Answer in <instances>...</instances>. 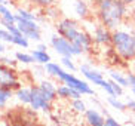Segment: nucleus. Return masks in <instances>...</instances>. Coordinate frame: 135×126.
<instances>
[{"label":"nucleus","instance_id":"obj_7","mask_svg":"<svg viewBox=\"0 0 135 126\" xmlns=\"http://www.w3.org/2000/svg\"><path fill=\"white\" fill-rule=\"evenodd\" d=\"M30 88H31V101H30V107H31V110H33V111L42 110L43 113H48V114H51L52 104L48 103V101L45 99V96L42 95L39 86H37V85H31Z\"/></svg>","mask_w":135,"mask_h":126},{"label":"nucleus","instance_id":"obj_42","mask_svg":"<svg viewBox=\"0 0 135 126\" xmlns=\"http://www.w3.org/2000/svg\"><path fill=\"white\" fill-rule=\"evenodd\" d=\"M80 126H88V125H80Z\"/></svg>","mask_w":135,"mask_h":126},{"label":"nucleus","instance_id":"obj_1","mask_svg":"<svg viewBox=\"0 0 135 126\" xmlns=\"http://www.w3.org/2000/svg\"><path fill=\"white\" fill-rule=\"evenodd\" d=\"M111 47L123 61L129 62V61L135 59V30L128 31V30L119 28V30L113 31Z\"/></svg>","mask_w":135,"mask_h":126},{"label":"nucleus","instance_id":"obj_35","mask_svg":"<svg viewBox=\"0 0 135 126\" xmlns=\"http://www.w3.org/2000/svg\"><path fill=\"white\" fill-rule=\"evenodd\" d=\"M36 49L37 51H42V52H48V45L46 43H39L36 46Z\"/></svg>","mask_w":135,"mask_h":126},{"label":"nucleus","instance_id":"obj_25","mask_svg":"<svg viewBox=\"0 0 135 126\" xmlns=\"http://www.w3.org/2000/svg\"><path fill=\"white\" fill-rule=\"evenodd\" d=\"M15 59L18 62H22V64H36V59L33 58L31 54H25V52H16L15 54Z\"/></svg>","mask_w":135,"mask_h":126},{"label":"nucleus","instance_id":"obj_19","mask_svg":"<svg viewBox=\"0 0 135 126\" xmlns=\"http://www.w3.org/2000/svg\"><path fill=\"white\" fill-rule=\"evenodd\" d=\"M30 54L33 55V58L36 59V64L46 65V64L51 62V55H49L48 52H42V51H37V49H33Z\"/></svg>","mask_w":135,"mask_h":126},{"label":"nucleus","instance_id":"obj_39","mask_svg":"<svg viewBox=\"0 0 135 126\" xmlns=\"http://www.w3.org/2000/svg\"><path fill=\"white\" fill-rule=\"evenodd\" d=\"M4 51H6V47H4V45H2V43H0V55H2V54H3Z\"/></svg>","mask_w":135,"mask_h":126},{"label":"nucleus","instance_id":"obj_14","mask_svg":"<svg viewBox=\"0 0 135 126\" xmlns=\"http://www.w3.org/2000/svg\"><path fill=\"white\" fill-rule=\"evenodd\" d=\"M56 94H58V98L60 99H68V101H71V99H80L82 98V94L71 88H68L67 85H60L58 89H56Z\"/></svg>","mask_w":135,"mask_h":126},{"label":"nucleus","instance_id":"obj_3","mask_svg":"<svg viewBox=\"0 0 135 126\" xmlns=\"http://www.w3.org/2000/svg\"><path fill=\"white\" fill-rule=\"evenodd\" d=\"M0 88H6L13 92L22 88V83L20 82V76L15 68L0 64Z\"/></svg>","mask_w":135,"mask_h":126},{"label":"nucleus","instance_id":"obj_6","mask_svg":"<svg viewBox=\"0 0 135 126\" xmlns=\"http://www.w3.org/2000/svg\"><path fill=\"white\" fill-rule=\"evenodd\" d=\"M97 18H98L99 24H103L104 27H107L111 31H116L119 30L120 25L123 24V18L116 12V9L111 6V9L107 11H97Z\"/></svg>","mask_w":135,"mask_h":126},{"label":"nucleus","instance_id":"obj_27","mask_svg":"<svg viewBox=\"0 0 135 126\" xmlns=\"http://www.w3.org/2000/svg\"><path fill=\"white\" fill-rule=\"evenodd\" d=\"M113 2L114 0H94V6L97 11H107V9H111Z\"/></svg>","mask_w":135,"mask_h":126},{"label":"nucleus","instance_id":"obj_5","mask_svg":"<svg viewBox=\"0 0 135 126\" xmlns=\"http://www.w3.org/2000/svg\"><path fill=\"white\" fill-rule=\"evenodd\" d=\"M56 31L61 37L67 39L68 42H74L76 37L79 36V33L82 31L79 22L71 18H61L58 22H56Z\"/></svg>","mask_w":135,"mask_h":126},{"label":"nucleus","instance_id":"obj_22","mask_svg":"<svg viewBox=\"0 0 135 126\" xmlns=\"http://www.w3.org/2000/svg\"><path fill=\"white\" fill-rule=\"evenodd\" d=\"M15 92L11 91V89H6V88H0V108H4L8 105L9 99L12 98Z\"/></svg>","mask_w":135,"mask_h":126},{"label":"nucleus","instance_id":"obj_2","mask_svg":"<svg viewBox=\"0 0 135 126\" xmlns=\"http://www.w3.org/2000/svg\"><path fill=\"white\" fill-rule=\"evenodd\" d=\"M56 80H60L61 85H67L68 88H71L74 91L80 92L82 96H83V95H95L94 94V89L91 88V85H89L86 80H82V79H79V77H76V76L73 74V73H70V71L64 70Z\"/></svg>","mask_w":135,"mask_h":126},{"label":"nucleus","instance_id":"obj_33","mask_svg":"<svg viewBox=\"0 0 135 126\" xmlns=\"http://www.w3.org/2000/svg\"><path fill=\"white\" fill-rule=\"evenodd\" d=\"M128 80H129V88H134L135 89V71H131L128 74Z\"/></svg>","mask_w":135,"mask_h":126},{"label":"nucleus","instance_id":"obj_4","mask_svg":"<svg viewBox=\"0 0 135 126\" xmlns=\"http://www.w3.org/2000/svg\"><path fill=\"white\" fill-rule=\"evenodd\" d=\"M15 22L20 28L21 34L24 36L28 40H34L42 43V34H40V25L37 24V21H27L22 20L21 16H18L15 13Z\"/></svg>","mask_w":135,"mask_h":126},{"label":"nucleus","instance_id":"obj_36","mask_svg":"<svg viewBox=\"0 0 135 126\" xmlns=\"http://www.w3.org/2000/svg\"><path fill=\"white\" fill-rule=\"evenodd\" d=\"M125 4H128V6H134L135 4V0H122Z\"/></svg>","mask_w":135,"mask_h":126},{"label":"nucleus","instance_id":"obj_23","mask_svg":"<svg viewBox=\"0 0 135 126\" xmlns=\"http://www.w3.org/2000/svg\"><path fill=\"white\" fill-rule=\"evenodd\" d=\"M107 104L111 107V108H114L117 111H125L126 110V104L122 103L117 96H107Z\"/></svg>","mask_w":135,"mask_h":126},{"label":"nucleus","instance_id":"obj_31","mask_svg":"<svg viewBox=\"0 0 135 126\" xmlns=\"http://www.w3.org/2000/svg\"><path fill=\"white\" fill-rule=\"evenodd\" d=\"M0 64H3V65H8V67H12L15 68L18 61L16 59H12V58H8V56H0Z\"/></svg>","mask_w":135,"mask_h":126},{"label":"nucleus","instance_id":"obj_30","mask_svg":"<svg viewBox=\"0 0 135 126\" xmlns=\"http://www.w3.org/2000/svg\"><path fill=\"white\" fill-rule=\"evenodd\" d=\"M12 45H15V46H20V47H24V49H27L28 47V39H25L24 36H18V37H13V42Z\"/></svg>","mask_w":135,"mask_h":126},{"label":"nucleus","instance_id":"obj_26","mask_svg":"<svg viewBox=\"0 0 135 126\" xmlns=\"http://www.w3.org/2000/svg\"><path fill=\"white\" fill-rule=\"evenodd\" d=\"M28 2H30L33 6L42 9V11H45V9H48V8H51V6L55 4V0H28Z\"/></svg>","mask_w":135,"mask_h":126},{"label":"nucleus","instance_id":"obj_18","mask_svg":"<svg viewBox=\"0 0 135 126\" xmlns=\"http://www.w3.org/2000/svg\"><path fill=\"white\" fill-rule=\"evenodd\" d=\"M0 21H4V22H9V24H16L15 22V13L11 11L9 6L0 4Z\"/></svg>","mask_w":135,"mask_h":126},{"label":"nucleus","instance_id":"obj_17","mask_svg":"<svg viewBox=\"0 0 135 126\" xmlns=\"http://www.w3.org/2000/svg\"><path fill=\"white\" fill-rule=\"evenodd\" d=\"M74 13L82 20H86L89 16V6L85 0H76L74 2Z\"/></svg>","mask_w":135,"mask_h":126},{"label":"nucleus","instance_id":"obj_32","mask_svg":"<svg viewBox=\"0 0 135 126\" xmlns=\"http://www.w3.org/2000/svg\"><path fill=\"white\" fill-rule=\"evenodd\" d=\"M104 126H122L114 117H111V116H107L105 117V122H104Z\"/></svg>","mask_w":135,"mask_h":126},{"label":"nucleus","instance_id":"obj_28","mask_svg":"<svg viewBox=\"0 0 135 126\" xmlns=\"http://www.w3.org/2000/svg\"><path fill=\"white\" fill-rule=\"evenodd\" d=\"M61 65H64V67L68 68L70 71H76V70H77L76 64L73 62V59L70 58V56H62V58H61Z\"/></svg>","mask_w":135,"mask_h":126},{"label":"nucleus","instance_id":"obj_13","mask_svg":"<svg viewBox=\"0 0 135 126\" xmlns=\"http://www.w3.org/2000/svg\"><path fill=\"white\" fill-rule=\"evenodd\" d=\"M73 43L76 45V46H79L82 51L85 52H91L92 51V47H94V39H92V34L91 33H88L85 31V30H82V31L79 33V36L76 37V40L73 42Z\"/></svg>","mask_w":135,"mask_h":126},{"label":"nucleus","instance_id":"obj_20","mask_svg":"<svg viewBox=\"0 0 135 126\" xmlns=\"http://www.w3.org/2000/svg\"><path fill=\"white\" fill-rule=\"evenodd\" d=\"M45 71H46V74L49 76V77H54V79H58L60 77V74L62 73V68H61V65H58L56 62H49L45 65Z\"/></svg>","mask_w":135,"mask_h":126},{"label":"nucleus","instance_id":"obj_11","mask_svg":"<svg viewBox=\"0 0 135 126\" xmlns=\"http://www.w3.org/2000/svg\"><path fill=\"white\" fill-rule=\"evenodd\" d=\"M37 86H39V89H40V92H42V95L45 96V99H46L48 103L54 104L56 99H58V94H56V89H58V86H56V85L52 82V80L42 79Z\"/></svg>","mask_w":135,"mask_h":126},{"label":"nucleus","instance_id":"obj_44","mask_svg":"<svg viewBox=\"0 0 135 126\" xmlns=\"http://www.w3.org/2000/svg\"><path fill=\"white\" fill-rule=\"evenodd\" d=\"M134 6H135V4H134Z\"/></svg>","mask_w":135,"mask_h":126},{"label":"nucleus","instance_id":"obj_45","mask_svg":"<svg viewBox=\"0 0 135 126\" xmlns=\"http://www.w3.org/2000/svg\"><path fill=\"white\" fill-rule=\"evenodd\" d=\"M134 126H135V125H134Z\"/></svg>","mask_w":135,"mask_h":126},{"label":"nucleus","instance_id":"obj_24","mask_svg":"<svg viewBox=\"0 0 135 126\" xmlns=\"http://www.w3.org/2000/svg\"><path fill=\"white\" fill-rule=\"evenodd\" d=\"M18 16H21L22 20H27V21H36L37 15H34L33 12H30L28 9H24V8H21V6H18L16 8V12H15Z\"/></svg>","mask_w":135,"mask_h":126},{"label":"nucleus","instance_id":"obj_8","mask_svg":"<svg viewBox=\"0 0 135 126\" xmlns=\"http://www.w3.org/2000/svg\"><path fill=\"white\" fill-rule=\"evenodd\" d=\"M79 70H80V73L83 74V77L86 79V82H91V83H94V85H97V86L103 88L104 82L107 80V79H104V74L101 71L94 68L91 64H88V62L80 64Z\"/></svg>","mask_w":135,"mask_h":126},{"label":"nucleus","instance_id":"obj_41","mask_svg":"<svg viewBox=\"0 0 135 126\" xmlns=\"http://www.w3.org/2000/svg\"><path fill=\"white\" fill-rule=\"evenodd\" d=\"M134 30H135V15H134Z\"/></svg>","mask_w":135,"mask_h":126},{"label":"nucleus","instance_id":"obj_21","mask_svg":"<svg viewBox=\"0 0 135 126\" xmlns=\"http://www.w3.org/2000/svg\"><path fill=\"white\" fill-rule=\"evenodd\" d=\"M70 107H71V111H74L76 114H85L88 110L86 107V103H85L83 99H71L70 101Z\"/></svg>","mask_w":135,"mask_h":126},{"label":"nucleus","instance_id":"obj_34","mask_svg":"<svg viewBox=\"0 0 135 126\" xmlns=\"http://www.w3.org/2000/svg\"><path fill=\"white\" fill-rule=\"evenodd\" d=\"M126 110H131V111H135V99L131 98V99H128L126 103Z\"/></svg>","mask_w":135,"mask_h":126},{"label":"nucleus","instance_id":"obj_10","mask_svg":"<svg viewBox=\"0 0 135 126\" xmlns=\"http://www.w3.org/2000/svg\"><path fill=\"white\" fill-rule=\"evenodd\" d=\"M92 39L97 46H111V39H113V31L104 27L103 24L95 25V30L92 33Z\"/></svg>","mask_w":135,"mask_h":126},{"label":"nucleus","instance_id":"obj_38","mask_svg":"<svg viewBox=\"0 0 135 126\" xmlns=\"http://www.w3.org/2000/svg\"><path fill=\"white\" fill-rule=\"evenodd\" d=\"M9 3H11L9 0H0V4H4V6H9Z\"/></svg>","mask_w":135,"mask_h":126},{"label":"nucleus","instance_id":"obj_9","mask_svg":"<svg viewBox=\"0 0 135 126\" xmlns=\"http://www.w3.org/2000/svg\"><path fill=\"white\" fill-rule=\"evenodd\" d=\"M51 46L52 49L62 58V56H70L71 58V42L61 37L60 34L51 36Z\"/></svg>","mask_w":135,"mask_h":126},{"label":"nucleus","instance_id":"obj_29","mask_svg":"<svg viewBox=\"0 0 135 126\" xmlns=\"http://www.w3.org/2000/svg\"><path fill=\"white\" fill-rule=\"evenodd\" d=\"M0 42H6V43H12L13 36L6 30V28H0Z\"/></svg>","mask_w":135,"mask_h":126},{"label":"nucleus","instance_id":"obj_43","mask_svg":"<svg viewBox=\"0 0 135 126\" xmlns=\"http://www.w3.org/2000/svg\"><path fill=\"white\" fill-rule=\"evenodd\" d=\"M49 126H55V125H49Z\"/></svg>","mask_w":135,"mask_h":126},{"label":"nucleus","instance_id":"obj_16","mask_svg":"<svg viewBox=\"0 0 135 126\" xmlns=\"http://www.w3.org/2000/svg\"><path fill=\"white\" fill-rule=\"evenodd\" d=\"M15 96L22 105H30V101H31V88L22 86L21 89H18L15 92Z\"/></svg>","mask_w":135,"mask_h":126},{"label":"nucleus","instance_id":"obj_37","mask_svg":"<svg viewBox=\"0 0 135 126\" xmlns=\"http://www.w3.org/2000/svg\"><path fill=\"white\" fill-rule=\"evenodd\" d=\"M11 3H13V4H20V3H22V2H25V0H9Z\"/></svg>","mask_w":135,"mask_h":126},{"label":"nucleus","instance_id":"obj_15","mask_svg":"<svg viewBox=\"0 0 135 126\" xmlns=\"http://www.w3.org/2000/svg\"><path fill=\"white\" fill-rule=\"evenodd\" d=\"M108 77H110V80L116 82L117 85H120L122 88H129L128 76H125L122 71H119V70H110V71H108Z\"/></svg>","mask_w":135,"mask_h":126},{"label":"nucleus","instance_id":"obj_12","mask_svg":"<svg viewBox=\"0 0 135 126\" xmlns=\"http://www.w3.org/2000/svg\"><path fill=\"white\" fill-rule=\"evenodd\" d=\"M83 117H85V125L88 126H104V122H105V116L103 113H99L94 107L88 108Z\"/></svg>","mask_w":135,"mask_h":126},{"label":"nucleus","instance_id":"obj_40","mask_svg":"<svg viewBox=\"0 0 135 126\" xmlns=\"http://www.w3.org/2000/svg\"><path fill=\"white\" fill-rule=\"evenodd\" d=\"M131 92H132V95H134V99H135V89H134V88H131Z\"/></svg>","mask_w":135,"mask_h":126}]
</instances>
